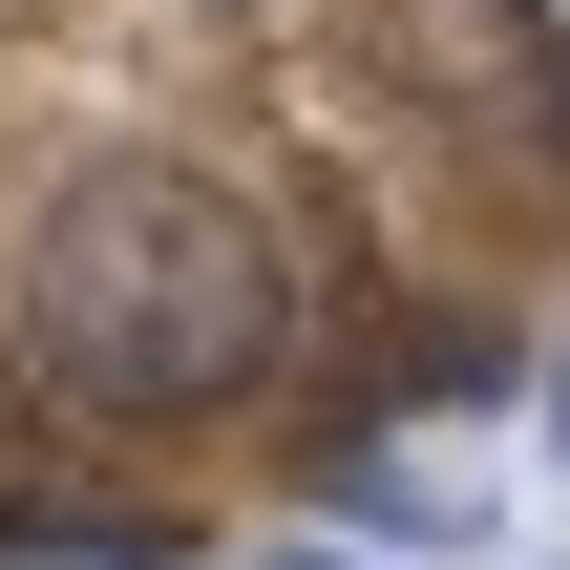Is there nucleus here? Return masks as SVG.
<instances>
[{
    "label": "nucleus",
    "instance_id": "nucleus-1",
    "mask_svg": "<svg viewBox=\"0 0 570 570\" xmlns=\"http://www.w3.org/2000/svg\"><path fill=\"white\" fill-rule=\"evenodd\" d=\"M296 360V254L212 169H85L21 254V381L85 423H212Z\"/></svg>",
    "mask_w": 570,
    "mask_h": 570
},
{
    "label": "nucleus",
    "instance_id": "nucleus-2",
    "mask_svg": "<svg viewBox=\"0 0 570 570\" xmlns=\"http://www.w3.org/2000/svg\"><path fill=\"white\" fill-rule=\"evenodd\" d=\"M254 570H360V550H254Z\"/></svg>",
    "mask_w": 570,
    "mask_h": 570
},
{
    "label": "nucleus",
    "instance_id": "nucleus-3",
    "mask_svg": "<svg viewBox=\"0 0 570 570\" xmlns=\"http://www.w3.org/2000/svg\"><path fill=\"white\" fill-rule=\"evenodd\" d=\"M550 444H570V360H550Z\"/></svg>",
    "mask_w": 570,
    "mask_h": 570
}]
</instances>
